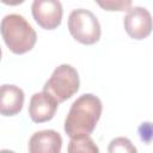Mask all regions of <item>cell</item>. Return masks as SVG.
I'll use <instances>...</instances> for the list:
<instances>
[{
    "label": "cell",
    "mask_w": 153,
    "mask_h": 153,
    "mask_svg": "<svg viewBox=\"0 0 153 153\" xmlns=\"http://www.w3.org/2000/svg\"><path fill=\"white\" fill-rule=\"evenodd\" d=\"M102 110L103 104L97 96L92 93L81 94L73 102L66 116V134L71 139L90 136L102 116Z\"/></svg>",
    "instance_id": "cell-1"
},
{
    "label": "cell",
    "mask_w": 153,
    "mask_h": 153,
    "mask_svg": "<svg viewBox=\"0 0 153 153\" xmlns=\"http://www.w3.org/2000/svg\"><path fill=\"white\" fill-rule=\"evenodd\" d=\"M0 33L7 48L17 55L30 51L37 41V33L31 24L20 14L5 16L0 23Z\"/></svg>",
    "instance_id": "cell-2"
},
{
    "label": "cell",
    "mask_w": 153,
    "mask_h": 153,
    "mask_svg": "<svg viewBox=\"0 0 153 153\" xmlns=\"http://www.w3.org/2000/svg\"><path fill=\"white\" fill-rule=\"evenodd\" d=\"M80 78L78 71L67 63L57 66L45 81L43 91L51 96L59 104L69 99L79 91Z\"/></svg>",
    "instance_id": "cell-3"
},
{
    "label": "cell",
    "mask_w": 153,
    "mask_h": 153,
    "mask_svg": "<svg viewBox=\"0 0 153 153\" xmlns=\"http://www.w3.org/2000/svg\"><path fill=\"white\" fill-rule=\"evenodd\" d=\"M68 31L81 44L91 45L99 41L102 27L97 17L86 8L73 10L68 16Z\"/></svg>",
    "instance_id": "cell-4"
},
{
    "label": "cell",
    "mask_w": 153,
    "mask_h": 153,
    "mask_svg": "<svg viewBox=\"0 0 153 153\" xmlns=\"http://www.w3.org/2000/svg\"><path fill=\"white\" fill-rule=\"evenodd\" d=\"M35 22L45 30H54L62 22V4L57 0H35L31 5Z\"/></svg>",
    "instance_id": "cell-5"
},
{
    "label": "cell",
    "mask_w": 153,
    "mask_h": 153,
    "mask_svg": "<svg viewBox=\"0 0 153 153\" xmlns=\"http://www.w3.org/2000/svg\"><path fill=\"white\" fill-rule=\"evenodd\" d=\"M124 30L134 39H143L152 31V16L146 7L131 6L123 19Z\"/></svg>",
    "instance_id": "cell-6"
},
{
    "label": "cell",
    "mask_w": 153,
    "mask_h": 153,
    "mask_svg": "<svg viewBox=\"0 0 153 153\" xmlns=\"http://www.w3.org/2000/svg\"><path fill=\"white\" fill-rule=\"evenodd\" d=\"M59 103L47 92L33 93L29 103V116L35 123H44L50 121L57 110Z\"/></svg>",
    "instance_id": "cell-7"
},
{
    "label": "cell",
    "mask_w": 153,
    "mask_h": 153,
    "mask_svg": "<svg viewBox=\"0 0 153 153\" xmlns=\"http://www.w3.org/2000/svg\"><path fill=\"white\" fill-rule=\"evenodd\" d=\"M62 137L53 129L36 131L29 140V153H61Z\"/></svg>",
    "instance_id": "cell-8"
},
{
    "label": "cell",
    "mask_w": 153,
    "mask_h": 153,
    "mask_svg": "<svg viewBox=\"0 0 153 153\" xmlns=\"http://www.w3.org/2000/svg\"><path fill=\"white\" fill-rule=\"evenodd\" d=\"M24 91L16 85L4 84L0 86V115L14 116L19 114L24 105Z\"/></svg>",
    "instance_id": "cell-9"
},
{
    "label": "cell",
    "mask_w": 153,
    "mask_h": 153,
    "mask_svg": "<svg viewBox=\"0 0 153 153\" xmlns=\"http://www.w3.org/2000/svg\"><path fill=\"white\" fill-rule=\"evenodd\" d=\"M67 153H99V148L90 136H84L71 139Z\"/></svg>",
    "instance_id": "cell-10"
},
{
    "label": "cell",
    "mask_w": 153,
    "mask_h": 153,
    "mask_svg": "<svg viewBox=\"0 0 153 153\" xmlns=\"http://www.w3.org/2000/svg\"><path fill=\"white\" fill-rule=\"evenodd\" d=\"M108 153H137V149L128 137L118 136L109 142Z\"/></svg>",
    "instance_id": "cell-11"
},
{
    "label": "cell",
    "mask_w": 153,
    "mask_h": 153,
    "mask_svg": "<svg viewBox=\"0 0 153 153\" xmlns=\"http://www.w3.org/2000/svg\"><path fill=\"white\" fill-rule=\"evenodd\" d=\"M97 4L106 10V11H128L129 7H131V1L130 0H108V1H97Z\"/></svg>",
    "instance_id": "cell-12"
},
{
    "label": "cell",
    "mask_w": 153,
    "mask_h": 153,
    "mask_svg": "<svg viewBox=\"0 0 153 153\" xmlns=\"http://www.w3.org/2000/svg\"><path fill=\"white\" fill-rule=\"evenodd\" d=\"M0 153H16V152L10 151V149H1V151H0Z\"/></svg>",
    "instance_id": "cell-13"
},
{
    "label": "cell",
    "mask_w": 153,
    "mask_h": 153,
    "mask_svg": "<svg viewBox=\"0 0 153 153\" xmlns=\"http://www.w3.org/2000/svg\"><path fill=\"white\" fill-rule=\"evenodd\" d=\"M1 55H2V51H1V47H0V60H1Z\"/></svg>",
    "instance_id": "cell-14"
}]
</instances>
